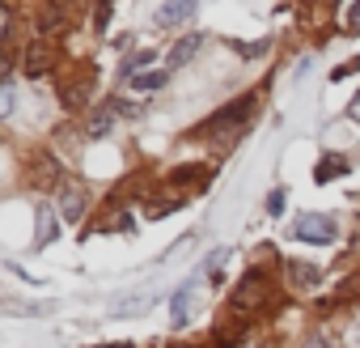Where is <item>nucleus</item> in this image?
<instances>
[{
	"label": "nucleus",
	"mask_w": 360,
	"mask_h": 348,
	"mask_svg": "<svg viewBox=\"0 0 360 348\" xmlns=\"http://www.w3.org/2000/svg\"><path fill=\"white\" fill-rule=\"evenodd\" d=\"M250 115H255V94H242L238 102H229V106H221L212 119H204V123L195 128V136H229V132H238Z\"/></svg>",
	"instance_id": "nucleus-1"
},
{
	"label": "nucleus",
	"mask_w": 360,
	"mask_h": 348,
	"mask_svg": "<svg viewBox=\"0 0 360 348\" xmlns=\"http://www.w3.org/2000/svg\"><path fill=\"white\" fill-rule=\"evenodd\" d=\"M89 209V187L77 179V174H64V183H60V217L68 225H77Z\"/></svg>",
	"instance_id": "nucleus-2"
},
{
	"label": "nucleus",
	"mask_w": 360,
	"mask_h": 348,
	"mask_svg": "<svg viewBox=\"0 0 360 348\" xmlns=\"http://www.w3.org/2000/svg\"><path fill=\"white\" fill-rule=\"evenodd\" d=\"M292 238L314 242V247H326V242H335V221L326 213H301L292 221Z\"/></svg>",
	"instance_id": "nucleus-3"
},
{
	"label": "nucleus",
	"mask_w": 360,
	"mask_h": 348,
	"mask_svg": "<svg viewBox=\"0 0 360 348\" xmlns=\"http://www.w3.org/2000/svg\"><path fill=\"white\" fill-rule=\"evenodd\" d=\"M200 280H204V268H195V276L178 289L174 297H169V327H187L191 323V314H195V289H200Z\"/></svg>",
	"instance_id": "nucleus-4"
},
{
	"label": "nucleus",
	"mask_w": 360,
	"mask_h": 348,
	"mask_svg": "<svg viewBox=\"0 0 360 348\" xmlns=\"http://www.w3.org/2000/svg\"><path fill=\"white\" fill-rule=\"evenodd\" d=\"M238 310H255V306H263L267 302V276L263 272H246L242 280H238V289H233V297H229Z\"/></svg>",
	"instance_id": "nucleus-5"
},
{
	"label": "nucleus",
	"mask_w": 360,
	"mask_h": 348,
	"mask_svg": "<svg viewBox=\"0 0 360 348\" xmlns=\"http://www.w3.org/2000/svg\"><path fill=\"white\" fill-rule=\"evenodd\" d=\"M56 68V43H47V39H34L30 47H26V77H43V73H51Z\"/></svg>",
	"instance_id": "nucleus-6"
},
{
	"label": "nucleus",
	"mask_w": 360,
	"mask_h": 348,
	"mask_svg": "<svg viewBox=\"0 0 360 348\" xmlns=\"http://www.w3.org/2000/svg\"><path fill=\"white\" fill-rule=\"evenodd\" d=\"M60 94H64V106H85V102L94 98V68H89V64H81V73H77V77H68Z\"/></svg>",
	"instance_id": "nucleus-7"
},
{
	"label": "nucleus",
	"mask_w": 360,
	"mask_h": 348,
	"mask_svg": "<svg viewBox=\"0 0 360 348\" xmlns=\"http://www.w3.org/2000/svg\"><path fill=\"white\" fill-rule=\"evenodd\" d=\"M204 47V35H183L174 47H169V56H165V68L174 73V68H183L187 60H195V51Z\"/></svg>",
	"instance_id": "nucleus-8"
},
{
	"label": "nucleus",
	"mask_w": 360,
	"mask_h": 348,
	"mask_svg": "<svg viewBox=\"0 0 360 348\" xmlns=\"http://www.w3.org/2000/svg\"><path fill=\"white\" fill-rule=\"evenodd\" d=\"M191 18H195V5H191V0H178V5H161V9L153 13V22H157V26H165V30L183 26V22H191Z\"/></svg>",
	"instance_id": "nucleus-9"
},
{
	"label": "nucleus",
	"mask_w": 360,
	"mask_h": 348,
	"mask_svg": "<svg viewBox=\"0 0 360 348\" xmlns=\"http://www.w3.org/2000/svg\"><path fill=\"white\" fill-rule=\"evenodd\" d=\"M115 102H106V106H94L89 111V123H85V132L89 136H110V128H115Z\"/></svg>",
	"instance_id": "nucleus-10"
},
{
	"label": "nucleus",
	"mask_w": 360,
	"mask_h": 348,
	"mask_svg": "<svg viewBox=\"0 0 360 348\" xmlns=\"http://www.w3.org/2000/svg\"><path fill=\"white\" fill-rule=\"evenodd\" d=\"M288 280H292L297 289H318L322 268H314V263H305V259H292V263H288Z\"/></svg>",
	"instance_id": "nucleus-11"
},
{
	"label": "nucleus",
	"mask_w": 360,
	"mask_h": 348,
	"mask_svg": "<svg viewBox=\"0 0 360 348\" xmlns=\"http://www.w3.org/2000/svg\"><path fill=\"white\" fill-rule=\"evenodd\" d=\"M343 174H347V157L326 153V157L318 161V170H314V179H318V183H335V179H343Z\"/></svg>",
	"instance_id": "nucleus-12"
},
{
	"label": "nucleus",
	"mask_w": 360,
	"mask_h": 348,
	"mask_svg": "<svg viewBox=\"0 0 360 348\" xmlns=\"http://www.w3.org/2000/svg\"><path fill=\"white\" fill-rule=\"evenodd\" d=\"M34 183H39V187H51V183L60 187V183H64V179H60V161H56L51 153H39V161H34Z\"/></svg>",
	"instance_id": "nucleus-13"
},
{
	"label": "nucleus",
	"mask_w": 360,
	"mask_h": 348,
	"mask_svg": "<svg viewBox=\"0 0 360 348\" xmlns=\"http://www.w3.org/2000/svg\"><path fill=\"white\" fill-rule=\"evenodd\" d=\"M165 77H169V68H153V73H136L127 85H131L136 94H153V89H161V85H165Z\"/></svg>",
	"instance_id": "nucleus-14"
},
{
	"label": "nucleus",
	"mask_w": 360,
	"mask_h": 348,
	"mask_svg": "<svg viewBox=\"0 0 360 348\" xmlns=\"http://www.w3.org/2000/svg\"><path fill=\"white\" fill-rule=\"evenodd\" d=\"M148 302H153V293H136V297L119 302L110 314H115V318H131V314H144V310H148Z\"/></svg>",
	"instance_id": "nucleus-15"
},
{
	"label": "nucleus",
	"mask_w": 360,
	"mask_h": 348,
	"mask_svg": "<svg viewBox=\"0 0 360 348\" xmlns=\"http://www.w3.org/2000/svg\"><path fill=\"white\" fill-rule=\"evenodd\" d=\"M153 60H157V51H148V47H144V51H131V56L123 60V77L131 81V77H136V68H144V64H153Z\"/></svg>",
	"instance_id": "nucleus-16"
},
{
	"label": "nucleus",
	"mask_w": 360,
	"mask_h": 348,
	"mask_svg": "<svg viewBox=\"0 0 360 348\" xmlns=\"http://www.w3.org/2000/svg\"><path fill=\"white\" fill-rule=\"evenodd\" d=\"M13 106H18V94H13V81L5 77L0 81V115H13Z\"/></svg>",
	"instance_id": "nucleus-17"
},
{
	"label": "nucleus",
	"mask_w": 360,
	"mask_h": 348,
	"mask_svg": "<svg viewBox=\"0 0 360 348\" xmlns=\"http://www.w3.org/2000/svg\"><path fill=\"white\" fill-rule=\"evenodd\" d=\"M56 238V225H51V217H47V209H39V242L34 247H47Z\"/></svg>",
	"instance_id": "nucleus-18"
},
{
	"label": "nucleus",
	"mask_w": 360,
	"mask_h": 348,
	"mask_svg": "<svg viewBox=\"0 0 360 348\" xmlns=\"http://www.w3.org/2000/svg\"><path fill=\"white\" fill-rule=\"evenodd\" d=\"M174 179H178V183H200V179H204V183H208V170H204V166H183Z\"/></svg>",
	"instance_id": "nucleus-19"
},
{
	"label": "nucleus",
	"mask_w": 360,
	"mask_h": 348,
	"mask_svg": "<svg viewBox=\"0 0 360 348\" xmlns=\"http://www.w3.org/2000/svg\"><path fill=\"white\" fill-rule=\"evenodd\" d=\"M339 297H343V302H352V297H360V272H356V276H347V280L339 285V293H335V302H339Z\"/></svg>",
	"instance_id": "nucleus-20"
},
{
	"label": "nucleus",
	"mask_w": 360,
	"mask_h": 348,
	"mask_svg": "<svg viewBox=\"0 0 360 348\" xmlns=\"http://www.w3.org/2000/svg\"><path fill=\"white\" fill-rule=\"evenodd\" d=\"M5 310L9 314H51V306H22V302H9Z\"/></svg>",
	"instance_id": "nucleus-21"
},
{
	"label": "nucleus",
	"mask_w": 360,
	"mask_h": 348,
	"mask_svg": "<svg viewBox=\"0 0 360 348\" xmlns=\"http://www.w3.org/2000/svg\"><path fill=\"white\" fill-rule=\"evenodd\" d=\"M115 111H119V115H127V119L144 115V106H140V102H123V98H115Z\"/></svg>",
	"instance_id": "nucleus-22"
},
{
	"label": "nucleus",
	"mask_w": 360,
	"mask_h": 348,
	"mask_svg": "<svg viewBox=\"0 0 360 348\" xmlns=\"http://www.w3.org/2000/svg\"><path fill=\"white\" fill-rule=\"evenodd\" d=\"M267 213H271V217H280V213H284V187H276V192L267 196Z\"/></svg>",
	"instance_id": "nucleus-23"
},
{
	"label": "nucleus",
	"mask_w": 360,
	"mask_h": 348,
	"mask_svg": "<svg viewBox=\"0 0 360 348\" xmlns=\"http://www.w3.org/2000/svg\"><path fill=\"white\" fill-rule=\"evenodd\" d=\"M225 259H229V251H225V247H221V251H212V255H208V259H204V263H200V268H204V272H217V268H221V263H225Z\"/></svg>",
	"instance_id": "nucleus-24"
},
{
	"label": "nucleus",
	"mask_w": 360,
	"mask_h": 348,
	"mask_svg": "<svg viewBox=\"0 0 360 348\" xmlns=\"http://www.w3.org/2000/svg\"><path fill=\"white\" fill-rule=\"evenodd\" d=\"M191 242H195V234H183V238H178V247H169V251H165L161 259H178V255H183V251H187Z\"/></svg>",
	"instance_id": "nucleus-25"
},
{
	"label": "nucleus",
	"mask_w": 360,
	"mask_h": 348,
	"mask_svg": "<svg viewBox=\"0 0 360 348\" xmlns=\"http://www.w3.org/2000/svg\"><path fill=\"white\" fill-rule=\"evenodd\" d=\"M233 51H242V56H259V51H267V39H263V43H233Z\"/></svg>",
	"instance_id": "nucleus-26"
},
{
	"label": "nucleus",
	"mask_w": 360,
	"mask_h": 348,
	"mask_svg": "<svg viewBox=\"0 0 360 348\" xmlns=\"http://www.w3.org/2000/svg\"><path fill=\"white\" fill-rule=\"evenodd\" d=\"M356 68H360V60H347L343 68H335V73H330V81H343V77H352Z\"/></svg>",
	"instance_id": "nucleus-27"
},
{
	"label": "nucleus",
	"mask_w": 360,
	"mask_h": 348,
	"mask_svg": "<svg viewBox=\"0 0 360 348\" xmlns=\"http://www.w3.org/2000/svg\"><path fill=\"white\" fill-rule=\"evenodd\" d=\"M94 22H98V30H102V26H106V22H110V5H102V9H98V13H94Z\"/></svg>",
	"instance_id": "nucleus-28"
},
{
	"label": "nucleus",
	"mask_w": 360,
	"mask_h": 348,
	"mask_svg": "<svg viewBox=\"0 0 360 348\" xmlns=\"http://www.w3.org/2000/svg\"><path fill=\"white\" fill-rule=\"evenodd\" d=\"M305 348H330V340H326V335H309Z\"/></svg>",
	"instance_id": "nucleus-29"
},
{
	"label": "nucleus",
	"mask_w": 360,
	"mask_h": 348,
	"mask_svg": "<svg viewBox=\"0 0 360 348\" xmlns=\"http://www.w3.org/2000/svg\"><path fill=\"white\" fill-rule=\"evenodd\" d=\"M347 26H352V30H360V5H352V13H347Z\"/></svg>",
	"instance_id": "nucleus-30"
},
{
	"label": "nucleus",
	"mask_w": 360,
	"mask_h": 348,
	"mask_svg": "<svg viewBox=\"0 0 360 348\" xmlns=\"http://www.w3.org/2000/svg\"><path fill=\"white\" fill-rule=\"evenodd\" d=\"M347 115H352V119H356V123H360V94H356V98H352V106H347Z\"/></svg>",
	"instance_id": "nucleus-31"
},
{
	"label": "nucleus",
	"mask_w": 360,
	"mask_h": 348,
	"mask_svg": "<svg viewBox=\"0 0 360 348\" xmlns=\"http://www.w3.org/2000/svg\"><path fill=\"white\" fill-rule=\"evenodd\" d=\"M98 348H136V344H98Z\"/></svg>",
	"instance_id": "nucleus-32"
}]
</instances>
